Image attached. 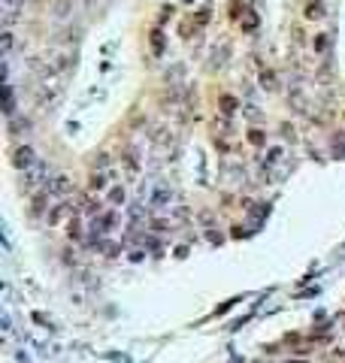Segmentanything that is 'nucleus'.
<instances>
[{
    "instance_id": "nucleus-1",
    "label": "nucleus",
    "mask_w": 345,
    "mask_h": 363,
    "mask_svg": "<svg viewBox=\"0 0 345 363\" xmlns=\"http://www.w3.org/2000/svg\"><path fill=\"white\" fill-rule=\"evenodd\" d=\"M46 176H49V166L42 164V161H36L31 169H25V176H21V188H25V191H34V188H39V185L46 182Z\"/></svg>"
},
{
    "instance_id": "nucleus-2",
    "label": "nucleus",
    "mask_w": 345,
    "mask_h": 363,
    "mask_svg": "<svg viewBox=\"0 0 345 363\" xmlns=\"http://www.w3.org/2000/svg\"><path fill=\"white\" fill-rule=\"evenodd\" d=\"M170 200H172V191L167 188V185H158L155 194H152V206H155V209H167Z\"/></svg>"
},
{
    "instance_id": "nucleus-3",
    "label": "nucleus",
    "mask_w": 345,
    "mask_h": 363,
    "mask_svg": "<svg viewBox=\"0 0 345 363\" xmlns=\"http://www.w3.org/2000/svg\"><path fill=\"white\" fill-rule=\"evenodd\" d=\"M70 212H76V209H73V203H67V200H64V203H58V206L49 212V224H52V227H55V224H61Z\"/></svg>"
},
{
    "instance_id": "nucleus-4",
    "label": "nucleus",
    "mask_w": 345,
    "mask_h": 363,
    "mask_svg": "<svg viewBox=\"0 0 345 363\" xmlns=\"http://www.w3.org/2000/svg\"><path fill=\"white\" fill-rule=\"evenodd\" d=\"M46 191L55 194V197H64V194H70V179H67V176H58L52 185H46Z\"/></svg>"
},
{
    "instance_id": "nucleus-5",
    "label": "nucleus",
    "mask_w": 345,
    "mask_h": 363,
    "mask_svg": "<svg viewBox=\"0 0 345 363\" xmlns=\"http://www.w3.org/2000/svg\"><path fill=\"white\" fill-rule=\"evenodd\" d=\"M34 164H36V161H34V152H31L28 145L15 152V166H18V169H21V166H25V169H31Z\"/></svg>"
},
{
    "instance_id": "nucleus-6",
    "label": "nucleus",
    "mask_w": 345,
    "mask_h": 363,
    "mask_svg": "<svg viewBox=\"0 0 345 363\" xmlns=\"http://www.w3.org/2000/svg\"><path fill=\"white\" fill-rule=\"evenodd\" d=\"M106 179H109L106 173H94V176H91V191H103V188H106Z\"/></svg>"
},
{
    "instance_id": "nucleus-7",
    "label": "nucleus",
    "mask_w": 345,
    "mask_h": 363,
    "mask_svg": "<svg viewBox=\"0 0 345 363\" xmlns=\"http://www.w3.org/2000/svg\"><path fill=\"white\" fill-rule=\"evenodd\" d=\"M109 203H112V206H118V203H124V188H121V185H115V188L109 191Z\"/></svg>"
},
{
    "instance_id": "nucleus-8",
    "label": "nucleus",
    "mask_w": 345,
    "mask_h": 363,
    "mask_svg": "<svg viewBox=\"0 0 345 363\" xmlns=\"http://www.w3.org/2000/svg\"><path fill=\"white\" fill-rule=\"evenodd\" d=\"M67 236H70V239H82V224H79L76 218L67 224Z\"/></svg>"
},
{
    "instance_id": "nucleus-9",
    "label": "nucleus",
    "mask_w": 345,
    "mask_h": 363,
    "mask_svg": "<svg viewBox=\"0 0 345 363\" xmlns=\"http://www.w3.org/2000/svg\"><path fill=\"white\" fill-rule=\"evenodd\" d=\"M306 15H309V18H321V15H324V3H309V6H306Z\"/></svg>"
},
{
    "instance_id": "nucleus-10",
    "label": "nucleus",
    "mask_w": 345,
    "mask_h": 363,
    "mask_svg": "<svg viewBox=\"0 0 345 363\" xmlns=\"http://www.w3.org/2000/svg\"><path fill=\"white\" fill-rule=\"evenodd\" d=\"M248 139H251L254 145H264V131H251L248 133Z\"/></svg>"
},
{
    "instance_id": "nucleus-11",
    "label": "nucleus",
    "mask_w": 345,
    "mask_h": 363,
    "mask_svg": "<svg viewBox=\"0 0 345 363\" xmlns=\"http://www.w3.org/2000/svg\"><path fill=\"white\" fill-rule=\"evenodd\" d=\"M152 46H155V52H161V46H164V39H161V31L152 33Z\"/></svg>"
},
{
    "instance_id": "nucleus-12",
    "label": "nucleus",
    "mask_w": 345,
    "mask_h": 363,
    "mask_svg": "<svg viewBox=\"0 0 345 363\" xmlns=\"http://www.w3.org/2000/svg\"><path fill=\"white\" fill-rule=\"evenodd\" d=\"M49 194V191H46ZM46 194H36L34 197V212H42V203H46Z\"/></svg>"
},
{
    "instance_id": "nucleus-13",
    "label": "nucleus",
    "mask_w": 345,
    "mask_h": 363,
    "mask_svg": "<svg viewBox=\"0 0 345 363\" xmlns=\"http://www.w3.org/2000/svg\"><path fill=\"white\" fill-rule=\"evenodd\" d=\"M264 88H270V91L276 88V79H273V73H264Z\"/></svg>"
},
{
    "instance_id": "nucleus-14",
    "label": "nucleus",
    "mask_w": 345,
    "mask_h": 363,
    "mask_svg": "<svg viewBox=\"0 0 345 363\" xmlns=\"http://www.w3.org/2000/svg\"><path fill=\"white\" fill-rule=\"evenodd\" d=\"M221 103H224V112H233V106H236V100L233 97H224Z\"/></svg>"
},
{
    "instance_id": "nucleus-15",
    "label": "nucleus",
    "mask_w": 345,
    "mask_h": 363,
    "mask_svg": "<svg viewBox=\"0 0 345 363\" xmlns=\"http://www.w3.org/2000/svg\"><path fill=\"white\" fill-rule=\"evenodd\" d=\"M278 158H282V148H270V158H267V161H270V164H276Z\"/></svg>"
},
{
    "instance_id": "nucleus-16",
    "label": "nucleus",
    "mask_w": 345,
    "mask_h": 363,
    "mask_svg": "<svg viewBox=\"0 0 345 363\" xmlns=\"http://www.w3.org/2000/svg\"><path fill=\"white\" fill-rule=\"evenodd\" d=\"M324 46H327V39H324V33H321V36L315 39V49H318V52H324Z\"/></svg>"
},
{
    "instance_id": "nucleus-17",
    "label": "nucleus",
    "mask_w": 345,
    "mask_h": 363,
    "mask_svg": "<svg viewBox=\"0 0 345 363\" xmlns=\"http://www.w3.org/2000/svg\"><path fill=\"white\" fill-rule=\"evenodd\" d=\"M339 324H342V330H345V315H342V318H339Z\"/></svg>"
},
{
    "instance_id": "nucleus-18",
    "label": "nucleus",
    "mask_w": 345,
    "mask_h": 363,
    "mask_svg": "<svg viewBox=\"0 0 345 363\" xmlns=\"http://www.w3.org/2000/svg\"><path fill=\"white\" fill-rule=\"evenodd\" d=\"M291 363H306V360H291Z\"/></svg>"
}]
</instances>
